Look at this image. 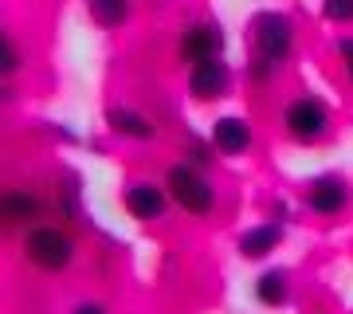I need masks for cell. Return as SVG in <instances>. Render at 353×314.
Masks as SVG:
<instances>
[{
    "label": "cell",
    "instance_id": "cell-4",
    "mask_svg": "<svg viewBox=\"0 0 353 314\" xmlns=\"http://www.w3.org/2000/svg\"><path fill=\"white\" fill-rule=\"evenodd\" d=\"M283 122H287V130L294 134L299 141H314L326 134V106L318 99H294L287 106V114H283Z\"/></svg>",
    "mask_w": 353,
    "mask_h": 314
},
{
    "label": "cell",
    "instance_id": "cell-5",
    "mask_svg": "<svg viewBox=\"0 0 353 314\" xmlns=\"http://www.w3.org/2000/svg\"><path fill=\"white\" fill-rule=\"evenodd\" d=\"M228 83H232V71H228V63L220 59V55H216V59H204V63H192L189 90H192L201 102L220 99V95L228 90Z\"/></svg>",
    "mask_w": 353,
    "mask_h": 314
},
{
    "label": "cell",
    "instance_id": "cell-15",
    "mask_svg": "<svg viewBox=\"0 0 353 314\" xmlns=\"http://www.w3.org/2000/svg\"><path fill=\"white\" fill-rule=\"evenodd\" d=\"M322 12H326V20H334V24H353V0H326Z\"/></svg>",
    "mask_w": 353,
    "mask_h": 314
},
{
    "label": "cell",
    "instance_id": "cell-1",
    "mask_svg": "<svg viewBox=\"0 0 353 314\" xmlns=\"http://www.w3.org/2000/svg\"><path fill=\"white\" fill-rule=\"evenodd\" d=\"M252 43L263 63L287 59L290 48H294V24L283 12H259L252 20Z\"/></svg>",
    "mask_w": 353,
    "mask_h": 314
},
{
    "label": "cell",
    "instance_id": "cell-10",
    "mask_svg": "<svg viewBox=\"0 0 353 314\" xmlns=\"http://www.w3.org/2000/svg\"><path fill=\"white\" fill-rule=\"evenodd\" d=\"M279 244H283V228L279 224H259V228H252V232H243L240 251H243V259H263V255H271Z\"/></svg>",
    "mask_w": 353,
    "mask_h": 314
},
{
    "label": "cell",
    "instance_id": "cell-6",
    "mask_svg": "<svg viewBox=\"0 0 353 314\" xmlns=\"http://www.w3.org/2000/svg\"><path fill=\"white\" fill-rule=\"evenodd\" d=\"M345 201H350V188H345V181H341L338 173H322V177H314V181L306 185V204H310L318 216L341 213Z\"/></svg>",
    "mask_w": 353,
    "mask_h": 314
},
{
    "label": "cell",
    "instance_id": "cell-2",
    "mask_svg": "<svg viewBox=\"0 0 353 314\" xmlns=\"http://www.w3.org/2000/svg\"><path fill=\"white\" fill-rule=\"evenodd\" d=\"M169 197H173L185 213H192V216H204L208 208H212V201H216V193H212V185L201 177V169H192V165H173L169 169Z\"/></svg>",
    "mask_w": 353,
    "mask_h": 314
},
{
    "label": "cell",
    "instance_id": "cell-7",
    "mask_svg": "<svg viewBox=\"0 0 353 314\" xmlns=\"http://www.w3.org/2000/svg\"><path fill=\"white\" fill-rule=\"evenodd\" d=\"M224 48V32L216 24H192L185 36H181V55L189 63H204V59H216Z\"/></svg>",
    "mask_w": 353,
    "mask_h": 314
},
{
    "label": "cell",
    "instance_id": "cell-11",
    "mask_svg": "<svg viewBox=\"0 0 353 314\" xmlns=\"http://www.w3.org/2000/svg\"><path fill=\"white\" fill-rule=\"evenodd\" d=\"M255 299L263 302V306H283L290 299V275L287 271H263V275L255 279Z\"/></svg>",
    "mask_w": 353,
    "mask_h": 314
},
{
    "label": "cell",
    "instance_id": "cell-16",
    "mask_svg": "<svg viewBox=\"0 0 353 314\" xmlns=\"http://www.w3.org/2000/svg\"><path fill=\"white\" fill-rule=\"evenodd\" d=\"M0 67H4V71H16V48H12V39H0Z\"/></svg>",
    "mask_w": 353,
    "mask_h": 314
},
{
    "label": "cell",
    "instance_id": "cell-18",
    "mask_svg": "<svg viewBox=\"0 0 353 314\" xmlns=\"http://www.w3.org/2000/svg\"><path fill=\"white\" fill-rule=\"evenodd\" d=\"M75 314H106V311H102L99 302H83V306H75Z\"/></svg>",
    "mask_w": 353,
    "mask_h": 314
},
{
    "label": "cell",
    "instance_id": "cell-8",
    "mask_svg": "<svg viewBox=\"0 0 353 314\" xmlns=\"http://www.w3.org/2000/svg\"><path fill=\"white\" fill-rule=\"evenodd\" d=\"M126 208L130 216H138V220H157L165 213V204H169V193L161 185H153V181H138V185L126 188Z\"/></svg>",
    "mask_w": 353,
    "mask_h": 314
},
{
    "label": "cell",
    "instance_id": "cell-14",
    "mask_svg": "<svg viewBox=\"0 0 353 314\" xmlns=\"http://www.w3.org/2000/svg\"><path fill=\"white\" fill-rule=\"evenodd\" d=\"M106 122H110L118 134H126V138H153V126L145 122L138 110H126V106H114V110L106 114Z\"/></svg>",
    "mask_w": 353,
    "mask_h": 314
},
{
    "label": "cell",
    "instance_id": "cell-9",
    "mask_svg": "<svg viewBox=\"0 0 353 314\" xmlns=\"http://www.w3.org/2000/svg\"><path fill=\"white\" fill-rule=\"evenodd\" d=\"M212 146L228 157H236V153H248L252 150V126L236 118V114H228V118H216L212 122Z\"/></svg>",
    "mask_w": 353,
    "mask_h": 314
},
{
    "label": "cell",
    "instance_id": "cell-12",
    "mask_svg": "<svg viewBox=\"0 0 353 314\" xmlns=\"http://www.w3.org/2000/svg\"><path fill=\"white\" fill-rule=\"evenodd\" d=\"M87 12L99 28H122L130 20V0H87Z\"/></svg>",
    "mask_w": 353,
    "mask_h": 314
},
{
    "label": "cell",
    "instance_id": "cell-3",
    "mask_svg": "<svg viewBox=\"0 0 353 314\" xmlns=\"http://www.w3.org/2000/svg\"><path fill=\"white\" fill-rule=\"evenodd\" d=\"M28 259L43 271H63L71 259H75V244L59 232V228H32L24 239Z\"/></svg>",
    "mask_w": 353,
    "mask_h": 314
},
{
    "label": "cell",
    "instance_id": "cell-13",
    "mask_svg": "<svg viewBox=\"0 0 353 314\" xmlns=\"http://www.w3.org/2000/svg\"><path fill=\"white\" fill-rule=\"evenodd\" d=\"M39 213H43L39 197H32V193H24V188H12V193L4 197V220H12V224H20V220H36Z\"/></svg>",
    "mask_w": 353,
    "mask_h": 314
},
{
    "label": "cell",
    "instance_id": "cell-17",
    "mask_svg": "<svg viewBox=\"0 0 353 314\" xmlns=\"http://www.w3.org/2000/svg\"><path fill=\"white\" fill-rule=\"evenodd\" d=\"M338 55H341V63H345V71H350V79H353V39H341Z\"/></svg>",
    "mask_w": 353,
    "mask_h": 314
}]
</instances>
